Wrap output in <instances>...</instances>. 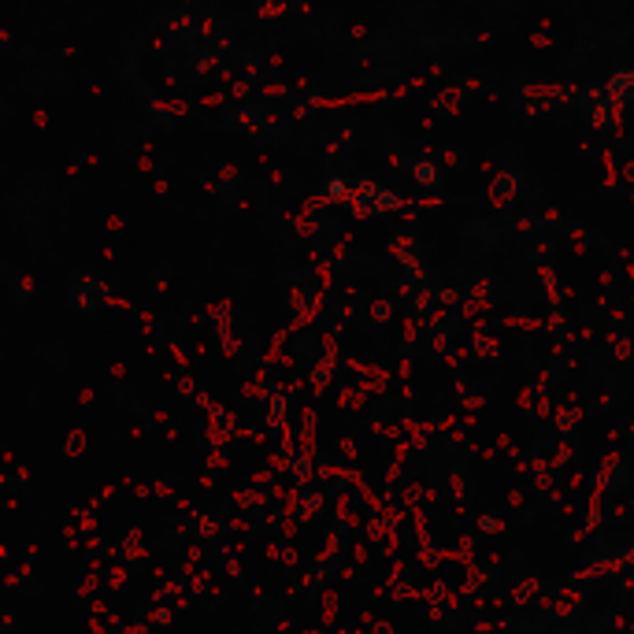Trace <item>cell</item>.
Returning <instances> with one entry per match:
<instances>
[]
</instances>
